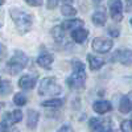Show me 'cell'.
<instances>
[{"mask_svg": "<svg viewBox=\"0 0 132 132\" xmlns=\"http://www.w3.org/2000/svg\"><path fill=\"white\" fill-rule=\"evenodd\" d=\"M71 68H73V74L70 77H68L66 83H68L69 89L79 90V89H82V87L85 86V81H86L85 65L78 58H74L71 61Z\"/></svg>", "mask_w": 132, "mask_h": 132, "instance_id": "6da1fadb", "label": "cell"}, {"mask_svg": "<svg viewBox=\"0 0 132 132\" xmlns=\"http://www.w3.org/2000/svg\"><path fill=\"white\" fill-rule=\"evenodd\" d=\"M9 16L12 19L13 24L16 25V29L20 35L28 33L33 25V19L29 13L24 12L19 8H11L9 9Z\"/></svg>", "mask_w": 132, "mask_h": 132, "instance_id": "7a4b0ae2", "label": "cell"}, {"mask_svg": "<svg viewBox=\"0 0 132 132\" xmlns=\"http://www.w3.org/2000/svg\"><path fill=\"white\" fill-rule=\"evenodd\" d=\"M62 93V87L58 85L57 79L54 77H45L42 78L40 85H38V94L41 96H45V95H58Z\"/></svg>", "mask_w": 132, "mask_h": 132, "instance_id": "3957f363", "label": "cell"}, {"mask_svg": "<svg viewBox=\"0 0 132 132\" xmlns=\"http://www.w3.org/2000/svg\"><path fill=\"white\" fill-rule=\"evenodd\" d=\"M28 62H29V58L27 54L21 50H16L15 54L7 62V69L12 75H16L28 65Z\"/></svg>", "mask_w": 132, "mask_h": 132, "instance_id": "277c9868", "label": "cell"}, {"mask_svg": "<svg viewBox=\"0 0 132 132\" xmlns=\"http://www.w3.org/2000/svg\"><path fill=\"white\" fill-rule=\"evenodd\" d=\"M91 132H112V127L108 119L102 118H91L89 122Z\"/></svg>", "mask_w": 132, "mask_h": 132, "instance_id": "5b68a950", "label": "cell"}, {"mask_svg": "<svg viewBox=\"0 0 132 132\" xmlns=\"http://www.w3.org/2000/svg\"><path fill=\"white\" fill-rule=\"evenodd\" d=\"M112 46H114L112 40H108V38H104V37H95L91 42L93 50L96 52V53H101V54L108 53L112 49Z\"/></svg>", "mask_w": 132, "mask_h": 132, "instance_id": "8992f818", "label": "cell"}, {"mask_svg": "<svg viewBox=\"0 0 132 132\" xmlns=\"http://www.w3.org/2000/svg\"><path fill=\"white\" fill-rule=\"evenodd\" d=\"M114 61H118L122 65L131 66L132 65V50L131 49H118L111 57Z\"/></svg>", "mask_w": 132, "mask_h": 132, "instance_id": "52a82bcc", "label": "cell"}, {"mask_svg": "<svg viewBox=\"0 0 132 132\" xmlns=\"http://www.w3.org/2000/svg\"><path fill=\"white\" fill-rule=\"evenodd\" d=\"M108 9L110 15H111L112 20L120 21L123 19V3L119 0H114V2H108Z\"/></svg>", "mask_w": 132, "mask_h": 132, "instance_id": "ba28073f", "label": "cell"}, {"mask_svg": "<svg viewBox=\"0 0 132 132\" xmlns=\"http://www.w3.org/2000/svg\"><path fill=\"white\" fill-rule=\"evenodd\" d=\"M37 83V74H25L19 79V87L21 90H32Z\"/></svg>", "mask_w": 132, "mask_h": 132, "instance_id": "9c48e42d", "label": "cell"}, {"mask_svg": "<svg viewBox=\"0 0 132 132\" xmlns=\"http://www.w3.org/2000/svg\"><path fill=\"white\" fill-rule=\"evenodd\" d=\"M93 110L96 114L103 115V114H107V112L111 111V110H112V104H111V102L106 101V99H99V101L93 103Z\"/></svg>", "mask_w": 132, "mask_h": 132, "instance_id": "30bf717a", "label": "cell"}, {"mask_svg": "<svg viewBox=\"0 0 132 132\" xmlns=\"http://www.w3.org/2000/svg\"><path fill=\"white\" fill-rule=\"evenodd\" d=\"M119 111L122 114H128L132 111V91L122 96L119 102Z\"/></svg>", "mask_w": 132, "mask_h": 132, "instance_id": "8fae6325", "label": "cell"}, {"mask_svg": "<svg viewBox=\"0 0 132 132\" xmlns=\"http://www.w3.org/2000/svg\"><path fill=\"white\" fill-rule=\"evenodd\" d=\"M53 61H54V57L52 56V54L48 53V52H44V53L40 54L38 58H37V65L41 66L42 69L49 70L52 68V65H53Z\"/></svg>", "mask_w": 132, "mask_h": 132, "instance_id": "7c38bea8", "label": "cell"}, {"mask_svg": "<svg viewBox=\"0 0 132 132\" xmlns=\"http://www.w3.org/2000/svg\"><path fill=\"white\" fill-rule=\"evenodd\" d=\"M40 120V114L36 110H28V116H27V126L29 129H36Z\"/></svg>", "mask_w": 132, "mask_h": 132, "instance_id": "4fadbf2b", "label": "cell"}, {"mask_svg": "<svg viewBox=\"0 0 132 132\" xmlns=\"http://www.w3.org/2000/svg\"><path fill=\"white\" fill-rule=\"evenodd\" d=\"M106 19H107L106 12H104V9H102V8L96 9L95 12L93 13V16H91L93 24L96 25V27H103V25L106 24Z\"/></svg>", "mask_w": 132, "mask_h": 132, "instance_id": "5bb4252c", "label": "cell"}, {"mask_svg": "<svg viewBox=\"0 0 132 132\" xmlns=\"http://www.w3.org/2000/svg\"><path fill=\"white\" fill-rule=\"evenodd\" d=\"M5 122L11 126V124H17L21 122V119H23V112L20 111V110H13V111L8 112L4 118H3Z\"/></svg>", "mask_w": 132, "mask_h": 132, "instance_id": "9a60e30c", "label": "cell"}, {"mask_svg": "<svg viewBox=\"0 0 132 132\" xmlns=\"http://www.w3.org/2000/svg\"><path fill=\"white\" fill-rule=\"evenodd\" d=\"M61 27L65 29V30H75L78 28H82L83 27V20L81 19H70V20H66L61 24Z\"/></svg>", "mask_w": 132, "mask_h": 132, "instance_id": "2e32d148", "label": "cell"}, {"mask_svg": "<svg viewBox=\"0 0 132 132\" xmlns=\"http://www.w3.org/2000/svg\"><path fill=\"white\" fill-rule=\"evenodd\" d=\"M71 37L77 44H83L87 40V37H89V30L85 28H78L71 32Z\"/></svg>", "mask_w": 132, "mask_h": 132, "instance_id": "e0dca14e", "label": "cell"}, {"mask_svg": "<svg viewBox=\"0 0 132 132\" xmlns=\"http://www.w3.org/2000/svg\"><path fill=\"white\" fill-rule=\"evenodd\" d=\"M87 61H89V66L91 70H99L106 63L103 58H99V57L94 56V54H89L87 56Z\"/></svg>", "mask_w": 132, "mask_h": 132, "instance_id": "ac0fdd59", "label": "cell"}, {"mask_svg": "<svg viewBox=\"0 0 132 132\" xmlns=\"http://www.w3.org/2000/svg\"><path fill=\"white\" fill-rule=\"evenodd\" d=\"M52 37L54 38V41L62 42L65 37V29L61 25H56L54 28H52Z\"/></svg>", "mask_w": 132, "mask_h": 132, "instance_id": "d6986e66", "label": "cell"}, {"mask_svg": "<svg viewBox=\"0 0 132 132\" xmlns=\"http://www.w3.org/2000/svg\"><path fill=\"white\" fill-rule=\"evenodd\" d=\"M65 103L63 99H58V98H54V99H48V101H44L41 103L42 107H50V108H58L62 107Z\"/></svg>", "mask_w": 132, "mask_h": 132, "instance_id": "ffe728a7", "label": "cell"}, {"mask_svg": "<svg viewBox=\"0 0 132 132\" xmlns=\"http://www.w3.org/2000/svg\"><path fill=\"white\" fill-rule=\"evenodd\" d=\"M61 13H62L63 16H66V17H73V16L77 15V9H75L71 4L65 3V4H62V7H61Z\"/></svg>", "mask_w": 132, "mask_h": 132, "instance_id": "44dd1931", "label": "cell"}, {"mask_svg": "<svg viewBox=\"0 0 132 132\" xmlns=\"http://www.w3.org/2000/svg\"><path fill=\"white\" fill-rule=\"evenodd\" d=\"M11 91H12V85H11V82L7 81V79H3L2 81V85H0V93H2V95L5 96Z\"/></svg>", "mask_w": 132, "mask_h": 132, "instance_id": "7402d4cb", "label": "cell"}, {"mask_svg": "<svg viewBox=\"0 0 132 132\" xmlns=\"http://www.w3.org/2000/svg\"><path fill=\"white\" fill-rule=\"evenodd\" d=\"M13 103L16 104V106H25L27 104V96H25V94H23V93H17V94H15L13 95Z\"/></svg>", "mask_w": 132, "mask_h": 132, "instance_id": "603a6c76", "label": "cell"}, {"mask_svg": "<svg viewBox=\"0 0 132 132\" xmlns=\"http://www.w3.org/2000/svg\"><path fill=\"white\" fill-rule=\"evenodd\" d=\"M120 132H132V120L126 119L120 124Z\"/></svg>", "mask_w": 132, "mask_h": 132, "instance_id": "cb8c5ba5", "label": "cell"}, {"mask_svg": "<svg viewBox=\"0 0 132 132\" xmlns=\"http://www.w3.org/2000/svg\"><path fill=\"white\" fill-rule=\"evenodd\" d=\"M107 32H108V35L111 36V37H118V36L120 35L119 29H118V28H114V27H110Z\"/></svg>", "mask_w": 132, "mask_h": 132, "instance_id": "d4e9b609", "label": "cell"}, {"mask_svg": "<svg viewBox=\"0 0 132 132\" xmlns=\"http://www.w3.org/2000/svg\"><path fill=\"white\" fill-rule=\"evenodd\" d=\"M57 132H73V128H71L69 124H65V126H62Z\"/></svg>", "mask_w": 132, "mask_h": 132, "instance_id": "484cf974", "label": "cell"}, {"mask_svg": "<svg viewBox=\"0 0 132 132\" xmlns=\"http://www.w3.org/2000/svg\"><path fill=\"white\" fill-rule=\"evenodd\" d=\"M27 4H28V5H30V7H40V5H42V2H35V0H28Z\"/></svg>", "mask_w": 132, "mask_h": 132, "instance_id": "4316f807", "label": "cell"}, {"mask_svg": "<svg viewBox=\"0 0 132 132\" xmlns=\"http://www.w3.org/2000/svg\"><path fill=\"white\" fill-rule=\"evenodd\" d=\"M0 128H2V132H8V128H9V124L5 122V120L3 119L2 120V126H0Z\"/></svg>", "mask_w": 132, "mask_h": 132, "instance_id": "83f0119b", "label": "cell"}, {"mask_svg": "<svg viewBox=\"0 0 132 132\" xmlns=\"http://www.w3.org/2000/svg\"><path fill=\"white\" fill-rule=\"evenodd\" d=\"M58 4H60L58 2H46V7H48V9H53V8H56Z\"/></svg>", "mask_w": 132, "mask_h": 132, "instance_id": "f1b7e54d", "label": "cell"}, {"mask_svg": "<svg viewBox=\"0 0 132 132\" xmlns=\"http://www.w3.org/2000/svg\"><path fill=\"white\" fill-rule=\"evenodd\" d=\"M127 11H132V2L127 3Z\"/></svg>", "mask_w": 132, "mask_h": 132, "instance_id": "f546056e", "label": "cell"}, {"mask_svg": "<svg viewBox=\"0 0 132 132\" xmlns=\"http://www.w3.org/2000/svg\"><path fill=\"white\" fill-rule=\"evenodd\" d=\"M131 25H132V19H131Z\"/></svg>", "mask_w": 132, "mask_h": 132, "instance_id": "4dcf8cb0", "label": "cell"}]
</instances>
